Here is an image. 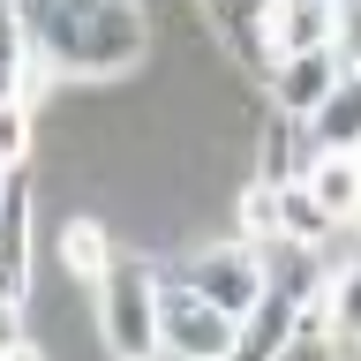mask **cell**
Wrapping results in <instances>:
<instances>
[{
    "label": "cell",
    "mask_w": 361,
    "mask_h": 361,
    "mask_svg": "<svg viewBox=\"0 0 361 361\" xmlns=\"http://www.w3.org/2000/svg\"><path fill=\"white\" fill-rule=\"evenodd\" d=\"M256 53L271 68L301 53H338V0H271L256 23Z\"/></svg>",
    "instance_id": "cell-5"
},
{
    "label": "cell",
    "mask_w": 361,
    "mask_h": 361,
    "mask_svg": "<svg viewBox=\"0 0 361 361\" xmlns=\"http://www.w3.org/2000/svg\"><path fill=\"white\" fill-rule=\"evenodd\" d=\"M30 293V180L8 173V203H0V301Z\"/></svg>",
    "instance_id": "cell-8"
},
{
    "label": "cell",
    "mask_w": 361,
    "mask_h": 361,
    "mask_svg": "<svg viewBox=\"0 0 361 361\" xmlns=\"http://www.w3.org/2000/svg\"><path fill=\"white\" fill-rule=\"evenodd\" d=\"M309 158H316L309 121L271 113V121H264V151H256V188H286V180H301V173H309Z\"/></svg>",
    "instance_id": "cell-9"
},
{
    "label": "cell",
    "mask_w": 361,
    "mask_h": 361,
    "mask_svg": "<svg viewBox=\"0 0 361 361\" xmlns=\"http://www.w3.org/2000/svg\"><path fill=\"white\" fill-rule=\"evenodd\" d=\"M301 180H309V196L331 211V226H354V211H361V158H346V151H316Z\"/></svg>",
    "instance_id": "cell-10"
},
{
    "label": "cell",
    "mask_w": 361,
    "mask_h": 361,
    "mask_svg": "<svg viewBox=\"0 0 361 361\" xmlns=\"http://www.w3.org/2000/svg\"><path fill=\"white\" fill-rule=\"evenodd\" d=\"M354 226H361V211H354Z\"/></svg>",
    "instance_id": "cell-21"
},
{
    "label": "cell",
    "mask_w": 361,
    "mask_h": 361,
    "mask_svg": "<svg viewBox=\"0 0 361 361\" xmlns=\"http://www.w3.org/2000/svg\"><path fill=\"white\" fill-rule=\"evenodd\" d=\"M279 233H286V248H324L338 233L331 211L309 196V180H286V188H279Z\"/></svg>",
    "instance_id": "cell-14"
},
{
    "label": "cell",
    "mask_w": 361,
    "mask_h": 361,
    "mask_svg": "<svg viewBox=\"0 0 361 361\" xmlns=\"http://www.w3.org/2000/svg\"><path fill=\"white\" fill-rule=\"evenodd\" d=\"M61 264L75 271L83 286H106V271L121 264V248L106 241V226H98V219H68L61 226Z\"/></svg>",
    "instance_id": "cell-13"
},
{
    "label": "cell",
    "mask_w": 361,
    "mask_h": 361,
    "mask_svg": "<svg viewBox=\"0 0 361 361\" xmlns=\"http://www.w3.org/2000/svg\"><path fill=\"white\" fill-rule=\"evenodd\" d=\"M346 61L338 53H301V61H279L271 68V113H286V121H316L324 98L338 90Z\"/></svg>",
    "instance_id": "cell-6"
},
{
    "label": "cell",
    "mask_w": 361,
    "mask_h": 361,
    "mask_svg": "<svg viewBox=\"0 0 361 361\" xmlns=\"http://www.w3.org/2000/svg\"><path fill=\"white\" fill-rule=\"evenodd\" d=\"M241 241L248 248H286V233H279V188H256V180L241 188Z\"/></svg>",
    "instance_id": "cell-15"
},
{
    "label": "cell",
    "mask_w": 361,
    "mask_h": 361,
    "mask_svg": "<svg viewBox=\"0 0 361 361\" xmlns=\"http://www.w3.org/2000/svg\"><path fill=\"white\" fill-rule=\"evenodd\" d=\"M53 83V68L30 53V30H23V0H0V98H23L38 106V90Z\"/></svg>",
    "instance_id": "cell-7"
},
{
    "label": "cell",
    "mask_w": 361,
    "mask_h": 361,
    "mask_svg": "<svg viewBox=\"0 0 361 361\" xmlns=\"http://www.w3.org/2000/svg\"><path fill=\"white\" fill-rule=\"evenodd\" d=\"M23 30L53 75H121L151 45L135 0H23Z\"/></svg>",
    "instance_id": "cell-1"
},
{
    "label": "cell",
    "mask_w": 361,
    "mask_h": 361,
    "mask_svg": "<svg viewBox=\"0 0 361 361\" xmlns=\"http://www.w3.org/2000/svg\"><path fill=\"white\" fill-rule=\"evenodd\" d=\"M286 361H331V346H286Z\"/></svg>",
    "instance_id": "cell-19"
},
{
    "label": "cell",
    "mask_w": 361,
    "mask_h": 361,
    "mask_svg": "<svg viewBox=\"0 0 361 361\" xmlns=\"http://www.w3.org/2000/svg\"><path fill=\"white\" fill-rule=\"evenodd\" d=\"M23 158H30V106L0 98V173H23Z\"/></svg>",
    "instance_id": "cell-16"
},
{
    "label": "cell",
    "mask_w": 361,
    "mask_h": 361,
    "mask_svg": "<svg viewBox=\"0 0 361 361\" xmlns=\"http://www.w3.org/2000/svg\"><path fill=\"white\" fill-rule=\"evenodd\" d=\"M8 361H45V354H38V346H23V354H8Z\"/></svg>",
    "instance_id": "cell-20"
},
{
    "label": "cell",
    "mask_w": 361,
    "mask_h": 361,
    "mask_svg": "<svg viewBox=\"0 0 361 361\" xmlns=\"http://www.w3.org/2000/svg\"><path fill=\"white\" fill-rule=\"evenodd\" d=\"M173 279H180L188 293H203L211 309H226L233 324H248V316L264 309V293H271V248L226 241V248H203V256H188Z\"/></svg>",
    "instance_id": "cell-3"
},
{
    "label": "cell",
    "mask_w": 361,
    "mask_h": 361,
    "mask_svg": "<svg viewBox=\"0 0 361 361\" xmlns=\"http://www.w3.org/2000/svg\"><path fill=\"white\" fill-rule=\"evenodd\" d=\"M324 316H331V354H354L361 346V256L324 271Z\"/></svg>",
    "instance_id": "cell-12"
},
{
    "label": "cell",
    "mask_w": 361,
    "mask_h": 361,
    "mask_svg": "<svg viewBox=\"0 0 361 361\" xmlns=\"http://www.w3.org/2000/svg\"><path fill=\"white\" fill-rule=\"evenodd\" d=\"M23 354V301H0V361Z\"/></svg>",
    "instance_id": "cell-18"
},
{
    "label": "cell",
    "mask_w": 361,
    "mask_h": 361,
    "mask_svg": "<svg viewBox=\"0 0 361 361\" xmlns=\"http://www.w3.org/2000/svg\"><path fill=\"white\" fill-rule=\"evenodd\" d=\"M241 346V324L226 309H211L203 293H188L180 279L158 286V354L166 361H226Z\"/></svg>",
    "instance_id": "cell-4"
},
{
    "label": "cell",
    "mask_w": 361,
    "mask_h": 361,
    "mask_svg": "<svg viewBox=\"0 0 361 361\" xmlns=\"http://www.w3.org/2000/svg\"><path fill=\"white\" fill-rule=\"evenodd\" d=\"M309 143H316V151H346V158L361 151V68L338 75V90L324 98V113L309 121Z\"/></svg>",
    "instance_id": "cell-11"
},
{
    "label": "cell",
    "mask_w": 361,
    "mask_h": 361,
    "mask_svg": "<svg viewBox=\"0 0 361 361\" xmlns=\"http://www.w3.org/2000/svg\"><path fill=\"white\" fill-rule=\"evenodd\" d=\"M203 8H211V23H219L233 45H241V38L256 45V23H264V8H271V0H203Z\"/></svg>",
    "instance_id": "cell-17"
},
{
    "label": "cell",
    "mask_w": 361,
    "mask_h": 361,
    "mask_svg": "<svg viewBox=\"0 0 361 361\" xmlns=\"http://www.w3.org/2000/svg\"><path fill=\"white\" fill-rule=\"evenodd\" d=\"M158 279L151 264H135V256H121V264L106 271V286H98V331H106L113 361H166L158 354Z\"/></svg>",
    "instance_id": "cell-2"
}]
</instances>
